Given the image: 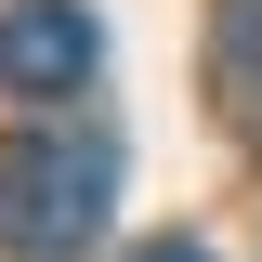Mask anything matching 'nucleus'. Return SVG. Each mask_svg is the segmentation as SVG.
<instances>
[{
  "label": "nucleus",
  "instance_id": "obj_4",
  "mask_svg": "<svg viewBox=\"0 0 262 262\" xmlns=\"http://www.w3.org/2000/svg\"><path fill=\"white\" fill-rule=\"evenodd\" d=\"M131 262H210V249H196V236H144Z\"/></svg>",
  "mask_w": 262,
  "mask_h": 262
},
{
  "label": "nucleus",
  "instance_id": "obj_1",
  "mask_svg": "<svg viewBox=\"0 0 262 262\" xmlns=\"http://www.w3.org/2000/svg\"><path fill=\"white\" fill-rule=\"evenodd\" d=\"M118 210V131L53 118L27 144H0V262H79Z\"/></svg>",
  "mask_w": 262,
  "mask_h": 262
},
{
  "label": "nucleus",
  "instance_id": "obj_2",
  "mask_svg": "<svg viewBox=\"0 0 262 262\" xmlns=\"http://www.w3.org/2000/svg\"><path fill=\"white\" fill-rule=\"evenodd\" d=\"M92 66H105V27L79 0H13V13H0V92L66 105V92H92Z\"/></svg>",
  "mask_w": 262,
  "mask_h": 262
},
{
  "label": "nucleus",
  "instance_id": "obj_3",
  "mask_svg": "<svg viewBox=\"0 0 262 262\" xmlns=\"http://www.w3.org/2000/svg\"><path fill=\"white\" fill-rule=\"evenodd\" d=\"M210 53H223V105L262 131V0H223V39Z\"/></svg>",
  "mask_w": 262,
  "mask_h": 262
}]
</instances>
